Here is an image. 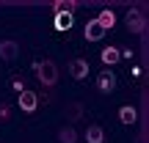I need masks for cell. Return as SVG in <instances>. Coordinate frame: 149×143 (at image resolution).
Returning a JSON list of instances; mask_svg holds the SVG:
<instances>
[{
	"instance_id": "cell-1",
	"label": "cell",
	"mask_w": 149,
	"mask_h": 143,
	"mask_svg": "<svg viewBox=\"0 0 149 143\" xmlns=\"http://www.w3.org/2000/svg\"><path fill=\"white\" fill-rule=\"evenodd\" d=\"M36 74H39V83L47 85V88H53L55 83H58V69H55L53 61H36Z\"/></svg>"
},
{
	"instance_id": "cell-2",
	"label": "cell",
	"mask_w": 149,
	"mask_h": 143,
	"mask_svg": "<svg viewBox=\"0 0 149 143\" xmlns=\"http://www.w3.org/2000/svg\"><path fill=\"white\" fill-rule=\"evenodd\" d=\"M127 28H130L133 33H144V28H146L144 8H130V11H127Z\"/></svg>"
},
{
	"instance_id": "cell-3",
	"label": "cell",
	"mask_w": 149,
	"mask_h": 143,
	"mask_svg": "<svg viewBox=\"0 0 149 143\" xmlns=\"http://www.w3.org/2000/svg\"><path fill=\"white\" fill-rule=\"evenodd\" d=\"M19 55V44L14 39H3L0 41V61H14Z\"/></svg>"
},
{
	"instance_id": "cell-4",
	"label": "cell",
	"mask_w": 149,
	"mask_h": 143,
	"mask_svg": "<svg viewBox=\"0 0 149 143\" xmlns=\"http://www.w3.org/2000/svg\"><path fill=\"white\" fill-rule=\"evenodd\" d=\"M97 88H100L102 94H111V91L116 88V74H113L111 69L100 72V77H97Z\"/></svg>"
},
{
	"instance_id": "cell-5",
	"label": "cell",
	"mask_w": 149,
	"mask_h": 143,
	"mask_svg": "<svg viewBox=\"0 0 149 143\" xmlns=\"http://www.w3.org/2000/svg\"><path fill=\"white\" fill-rule=\"evenodd\" d=\"M17 105H19V110L22 113H33V110H36V107H39V99H36V94H33V91H22V94H19V102H17Z\"/></svg>"
},
{
	"instance_id": "cell-6",
	"label": "cell",
	"mask_w": 149,
	"mask_h": 143,
	"mask_svg": "<svg viewBox=\"0 0 149 143\" xmlns=\"http://www.w3.org/2000/svg\"><path fill=\"white\" fill-rule=\"evenodd\" d=\"M69 74H72L74 80H86V77H88V61L74 58L72 64H69Z\"/></svg>"
},
{
	"instance_id": "cell-7",
	"label": "cell",
	"mask_w": 149,
	"mask_h": 143,
	"mask_svg": "<svg viewBox=\"0 0 149 143\" xmlns=\"http://www.w3.org/2000/svg\"><path fill=\"white\" fill-rule=\"evenodd\" d=\"M83 36L88 39V41H100V39L105 36V30L100 28V22H97V19H88V22H86V30H83Z\"/></svg>"
},
{
	"instance_id": "cell-8",
	"label": "cell",
	"mask_w": 149,
	"mask_h": 143,
	"mask_svg": "<svg viewBox=\"0 0 149 143\" xmlns=\"http://www.w3.org/2000/svg\"><path fill=\"white\" fill-rule=\"evenodd\" d=\"M97 22H100V28H102V30H108V28H113V25H116V14H113L111 8H102L100 14H97Z\"/></svg>"
},
{
	"instance_id": "cell-9",
	"label": "cell",
	"mask_w": 149,
	"mask_h": 143,
	"mask_svg": "<svg viewBox=\"0 0 149 143\" xmlns=\"http://www.w3.org/2000/svg\"><path fill=\"white\" fill-rule=\"evenodd\" d=\"M72 28V14L69 11H58V14H55V30H69Z\"/></svg>"
},
{
	"instance_id": "cell-10",
	"label": "cell",
	"mask_w": 149,
	"mask_h": 143,
	"mask_svg": "<svg viewBox=\"0 0 149 143\" xmlns=\"http://www.w3.org/2000/svg\"><path fill=\"white\" fill-rule=\"evenodd\" d=\"M119 118H122V124H135L138 121V110H135L133 105H124L122 110H119Z\"/></svg>"
},
{
	"instance_id": "cell-11",
	"label": "cell",
	"mask_w": 149,
	"mask_h": 143,
	"mask_svg": "<svg viewBox=\"0 0 149 143\" xmlns=\"http://www.w3.org/2000/svg\"><path fill=\"white\" fill-rule=\"evenodd\" d=\"M88 143H102L105 140V132H102V127H97V124H91L88 129H86V135H83Z\"/></svg>"
},
{
	"instance_id": "cell-12",
	"label": "cell",
	"mask_w": 149,
	"mask_h": 143,
	"mask_svg": "<svg viewBox=\"0 0 149 143\" xmlns=\"http://www.w3.org/2000/svg\"><path fill=\"white\" fill-rule=\"evenodd\" d=\"M116 61H119V50L116 47H105V50H102V64H105V66H113Z\"/></svg>"
},
{
	"instance_id": "cell-13",
	"label": "cell",
	"mask_w": 149,
	"mask_h": 143,
	"mask_svg": "<svg viewBox=\"0 0 149 143\" xmlns=\"http://www.w3.org/2000/svg\"><path fill=\"white\" fill-rule=\"evenodd\" d=\"M58 140L61 143H74V140H77V132H74L72 127H61L58 129Z\"/></svg>"
},
{
	"instance_id": "cell-14",
	"label": "cell",
	"mask_w": 149,
	"mask_h": 143,
	"mask_svg": "<svg viewBox=\"0 0 149 143\" xmlns=\"http://www.w3.org/2000/svg\"><path fill=\"white\" fill-rule=\"evenodd\" d=\"M80 113H83V105H80V102H72V105H66V116L72 118H80Z\"/></svg>"
},
{
	"instance_id": "cell-15",
	"label": "cell",
	"mask_w": 149,
	"mask_h": 143,
	"mask_svg": "<svg viewBox=\"0 0 149 143\" xmlns=\"http://www.w3.org/2000/svg\"><path fill=\"white\" fill-rule=\"evenodd\" d=\"M11 85H14V88L19 91V94H22V91H25V83H22V80H14V83H11Z\"/></svg>"
},
{
	"instance_id": "cell-16",
	"label": "cell",
	"mask_w": 149,
	"mask_h": 143,
	"mask_svg": "<svg viewBox=\"0 0 149 143\" xmlns=\"http://www.w3.org/2000/svg\"><path fill=\"white\" fill-rule=\"evenodd\" d=\"M0 118H8V107L6 105H0Z\"/></svg>"
}]
</instances>
